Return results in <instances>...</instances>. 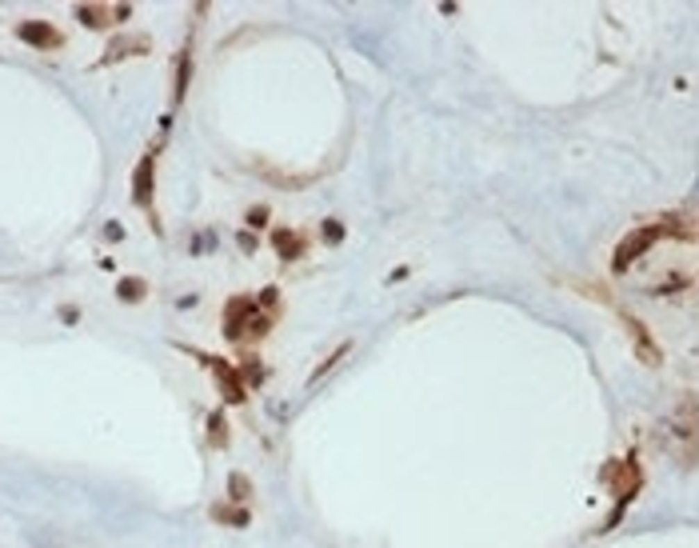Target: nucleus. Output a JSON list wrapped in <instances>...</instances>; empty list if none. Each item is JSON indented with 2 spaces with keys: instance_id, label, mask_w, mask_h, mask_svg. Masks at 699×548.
<instances>
[{
  "instance_id": "obj_5",
  "label": "nucleus",
  "mask_w": 699,
  "mask_h": 548,
  "mask_svg": "<svg viewBox=\"0 0 699 548\" xmlns=\"http://www.w3.org/2000/svg\"><path fill=\"white\" fill-rule=\"evenodd\" d=\"M623 324H627V332H632V344H636V353L648 360V364H659V348H655V340L648 337V328L636 321V316H627L623 312Z\"/></svg>"
},
{
  "instance_id": "obj_9",
  "label": "nucleus",
  "mask_w": 699,
  "mask_h": 548,
  "mask_svg": "<svg viewBox=\"0 0 699 548\" xmlns=\"http://www.w3.org/2000/svg\"><path fill=\"white\" fill-rule=\"evenodd\" d=\"M208 420H212V424H208V428H212V449H220L224 440H228V424H224V412H212Z\"/></svg>"
},
{
  "instance_id": "obj_15",
  "label": "nucleus",
  "mask_w": 699,
  "mask_h": 548,
  "mask_svg": "<svg viewBox=\"0 0 699 548\" xmlns=\"http://www.w3.org/2000/svg\"><path fill=\"white\" fill-rule=\"evenodd\" d=\"M236 244H240V252H256V244H260V241H256L252 232H240Z\"/></svg>"
},
{
  "instance_id": "obj_14",
  "label": "nucleus",
  "mask_w": 699,
  "mask_h": 548,
  "mask_svg": "<svg viewBox=\"0 0 699 548\" xmlns=\"http://www.w3.org/2000/svg\"><path fill=\"white\" fill-rule=\"evenodd\" d=\"M248 225H268V209H264V204H260V209H248Z\"/></svg>"
},
{
  "instance_id": "obj_7",
  "label": "nucleus",
  "mask_w": 699,
  "mask_h": 548,
  "mask_svg": "<svg viewBox=\"0 0 699 548\" xmlns=\"http://www.w3.org/2000/svg\"><path fill=\"white\" fill-rule=\"evenodd\" d=\"M144 292H148V284H144L140 276H124V280L116 284V296H120V300H132V305L144 300Z\"/></svg>"
},
{
  "instance_id": "obj_4",
  "label": "nucleus",
  "mask_w": 699,
  "mask_h": 548,
  "mask_svg": "<svg viewBox=\"0 0 699 548\" xmlns=\"http://www.w3.org/2000/svg\"><path fill=\"white\" fill-rule=\"evenodd\" d=\"M152 168H156V161H152V152H148V156L136 164V177H132V196H136L140 209H152Z\"/></svg>"
},
{
  "instance_id": "obj_11",
  "label": "nucleus",
  "mask_w": 699,
  "mask_h": 548,
  "mask_svg": "<svg viewBox=\"0 0 699 548\" xmlns=\"http://www.w3.org/2000/svg\"><path fill=\"white\" fill-rule=\"evenodd\" d=\"M216 520H228V524H248V508H216Z\"/></svg>"
},
{
  "instance_id": "obj_13",
  "label": "nucleus",
  "mask_w": 699,
  "mask_h": 548,
  "mask_svg": "<svg viewBox=\"0 0 699 548\" xmlns=\"http://www.w3.org/2000/svg\"><path fill=\"white\" fill-rule=\"evenodd\" d=\"M324 241L340 244V241H344V225H340V220H324Z\"/></svg>"
},
{
  "instance_id": "obj_16",
  "label": "nucleus",
  "mask_w": 699,
  "mask_h": 548,
  "mask_svg": "<svg viewBox=\"0 0 699 548\" xmlns=\"http://www.w3.org/2000/svg\"><path fill=\"white\" fill-rule=\"evenodd\" d=\"M104 236H108V241H120V236H124V228L116 225V220H108V225H104Z\"/></svg>"
},
{
  "instance_id": "obj_1",
  "label": "nucleus",
  "mask_w": 699,
  "mask_h": 548,
  "mask_svg": "<svg viewBox=\"0 0 699 548\" xmlns=\"http://www.w3.org/2000/svg\"><path fill=\"white\" fill-rule=\"evenodd\" d=\"M659 236H664V228H659V225L632 228V232H627V236L616 244V260H611V268H616V273H627V268H632L639 257H648V248H652Z\"/></svg>"
},
{
  "instance_id": "obj_2",
  "label": "nucleus",
  "mask_w": 699,
  "mask_h": 548,
  "mask_svg": "<svg viewBox=\"0 0 699 548\" xmlns=\"http://www.w3.org/2000/svg\"><path fill=\"white\" fill-rule=\"evenodd\" d=\"M16 33H20V40L32 45V49H60V40H64L60 29H56V24H48V20H24Z\"/></svg>"
},
{
  "instance_id": "obj_12",
  "label": "nucleus",
  "mask_w": 699,
  "mask_h": 548,
  "mask_svg": "<svg viewBox=\"0 0 699 548\" xmlns=\"http://www.w3.org/2000/svg\"><path fill=\"white\" fill-rule=\"evenodd\" d=\"M228 484H232L228 492H232L236 500H244V497H248V476H244V472H232V476H228Z\"/></svg>"
},
{
  "instance_id": "obj_10",
  "label": "nucleus",
  "mask_w": 699,
  "mask_h": 548,
  "mask_svg": "<svg viewBox=\"0 0 699 548\" xmlns=\"http://www.w3.org/2000/svg\"><path fill=\"white\" fill-rule=\"evenodd\" d=\"M344 356H348V344H340V348H336V353H332V356H328V360H324V364H320V369H316V372H312V380H320V376H324V372H332V369H336V364H340V360H344Z\"/></svg>"
},
{
  "instance_id": "obj_3",
  "label": "nucleus",
  "mask_w": 699,
  "mask_h": 548,
  "mask_svg": "<svg viewBox=\"0 0 699 548\" xmlns=\"http://www.w3.org/2000/svg\"><path fill=\"white\" fill-rule=\"evenodd\" d=\"M192 356H200V360H204L208 369L216 372V380H220V392L228 396V401H232V404H240V401H244V380H240V372L232 369V364H220V360H212L208 353H192Z\"/></svg>"
},
{
  "instance_id": "obj_6",
  "label": "nucleus",
  "mask_w": 699,
  "mask_h": 548,
  "mask_svg": "<svg viewBox=\"0 0 699 548\" xmlns=\"http://www.w3.org/2000/svg\"><path fill=\"white\" fill-rule=\"evenodd\" d=\"M272 241H276V252H280V260H296V257L304 252V241L296 236V232H292V228H276V236H272Z\"/></svg>"
},
{
  "instance_id": "obj_8",
  "label": "nucleus",
  "mask_w": 699,
  "mask_h": 548,
  "mask_svg": "<svg viewBox=\"0 0 699 548\" xmlns=\"http://www.w3.org/2000/svg\"><path fill=\"white\" fill-rule=\"evenodd\" d=\"M184 88H188V49H180V56H176V104L184 100Z\"/></svg>"
}]
</instances>
